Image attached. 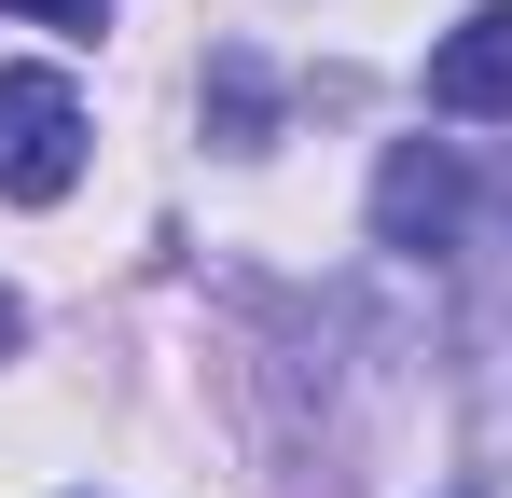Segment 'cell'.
<instances>
[{"label": "cell", "mask_w": 512, "mask_h": 498, "mask_svg": "<svg viewBox=\"0 0 512 498\" xmlns=\"http://www.w3.org/2000/svg\"><path fill=\"white\" fill-rule=\"evenodd\" d=\"M70 180H84V97L56 70H0V194L56 208Z\"/></svg>", "instance_id": "1"}, {"label": "cell", "mask_w": 512, "mask_h": 498, "mask_svg": "<svg viewBox=\"0 0 512 498\" xmlns=\"http://www.w3.org/2000/svg\"><path fill=\"white\" fill-rule=\"evenodd\" d=\"M429 111H457V125H499L512 111V0H471L429 42Z\"/></svg>", "instance_id": "2"}, {"label": "cell", "mask_w": 512, "mask_h": 498, "mask_svg": "<svg viewBox=\"0 0 512 498\" xmlns=\"http://www.w3.org/2000/svg\"><path fill=\"white\" fill-rule=\"evenodd\" d=\"M374 236H388V249H443V236H457V153L402 139L388 180H374Z\"/></svg>", "instance_id": "3"}, {"label": "cell", "mask_w": 512, "mask_h": 498, "mask_svg": "<svg viewBox=\"0 0 512 498\" xmlns=\"http://www.w3.org/2000/svg\"><path fill=\"white\" fill-rule=\"evenodd\" d=\"M0 14H42V28H84V42L111 28V0H0Z\"/></svg>", "instance_id": "4"}, {"label": "cell", "mask_w": 512, "mask_h": 498, "mask_svg": "<svg viewBox=\"0 0 512 498\" xmlns=\"http://www.w3.org/2000/svg\"><path fill=\"white\" fill-rule=\"evenodd\" d=\"M14 332H28V305H14V291H0V346H14Z\"/></svg>", "instance_id": "5"}]
</instances>
